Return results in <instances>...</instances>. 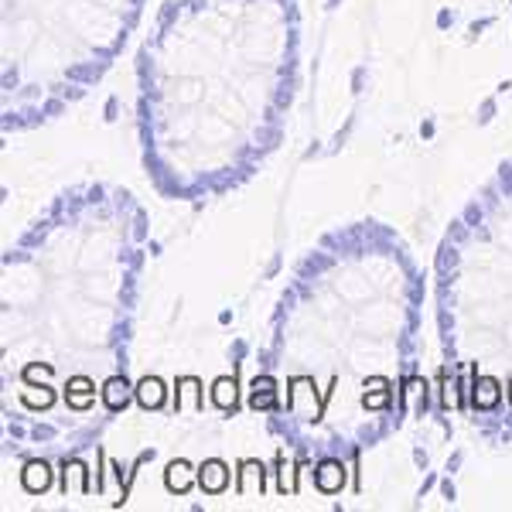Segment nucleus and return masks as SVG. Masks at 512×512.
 Wrapping results in <instances>:
<instances>
[]
</instances>
